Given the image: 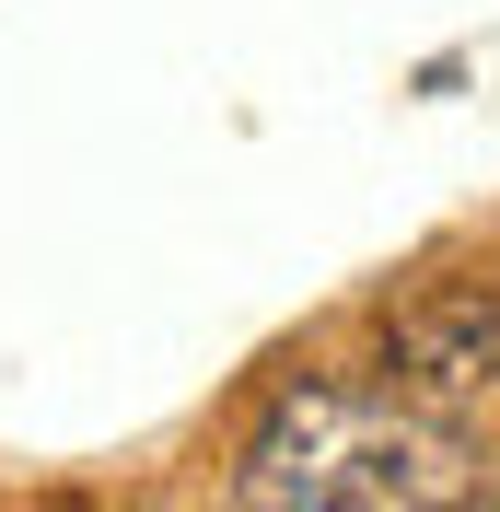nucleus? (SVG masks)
Wrapping results in <instances>:
<instances>
[{"mask_svg": "<svg viewBox=\"0 0 500 512\" xmlns=\"http://www.w3.org/2000/svg\"><path fill=\"white\" fill-rule=\"evenodd\" d=\"M466 489H477V454L442 408H419L396 384L303 373L256 408L221 501H245V512H442Z\"/></svg>", "mask_w": 500, "mask_h": 512, "instance_id": "f257e3e1", "label": "nucleus"}, {"mask_svg": "<svg viewBox=\"0 0 500 512\" xmlns=\"http://www.w3.org/2000/svg\"><path fill=\"white\" fill-rule=\"evenodd\" d=\"M384 384L419 408L466 419L500 384V280H431L384 315Z\"/></svg>", "mask_w": 500, "mask_h": 512, "instance_id": "f03ea898", "label": "nucleus"}]
</instances>
